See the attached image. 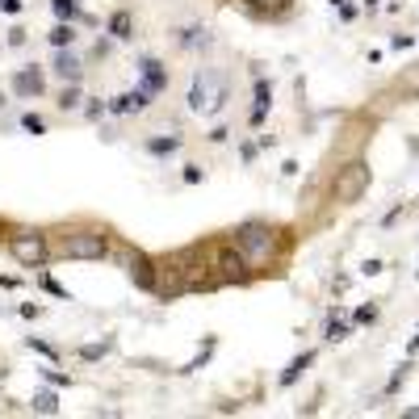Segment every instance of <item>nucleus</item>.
<instances>
[{
    "instance_id": "f257e3e1",
    "label": "nucleus",
    "mask_w": 419,
    "mask_h": 419,
    "mask_svg": "<svg viewBox=\"0 0 419 419\" xmlns=\"http://www.w3.org/2000/svg\"><path fill=\"white\" fill-rule=\"evenodd\" d=\"M235 248L248 260H269L277 252V231L269 222H243V227H235Z\"/></svg>"
},
{
    "instance_id": "f03ea898",
    "label": "nucleus",
    "mask_w": 419,
    "mask_h": 419,
    "mask_svg": "<svg viewBox=\"0 0 419 419\" xmlns=\"http://www.w3.org/2000/svg\"><path fill=\"white\" fill-rule=\"evenodd\" d=\"M59 252H63L67 260H101V256L109 252V239H105L101 231H71Z\"/></svg>"
},
{
    "instance_id": "7ed1b4c3",
    "label": "nucleus",
    "mask_w": 419,
    "mask_h": 419,
    "mask_svg": "<svg viewBox=\"0 0 419 419\" xmlns=\"http://www.w3.org/2000/svg\"><path fill=\"white\" fill-rule=\"evenodd\" d=\"M189 105H193L197 113L218 109V105H222V80H218L214 71H197V76H193V88H189Z\"/></svg>"
},
{
    "instance_id": "20e7f679",
    "label": "nucleus",
    "mask_w": 419,
    "mask_h": 419,
    "mask_svg": "<svg viewBox=\"0 0 419 419\" xmlns=\"http://www.w3.org/2000/svg\"><path fill=\"white\" fill-rule=\"evenodd\" d=\"M365 189H369V164H348L336 176V197L340 201H361Z\"/></svg>"
},
{
    "instance_id": "39448f33",
    "label": "nucleus",
    "mask_w": 419,
    "mask_h": 419,
    "mask_svg": "<svg viewBox=\"0 0 419 419\" xmlns=\"http://www.w3.org/2000/svg\"><path fill=\"white\" fill-rule=\"evenodd\" d=\"M8 252L21 260V264H29V269H38L42 260H46V239L42 235H34V231H25V235H13V243H8Z\"/></svg>"
},
{
    "instance_id": "423d86ee",
    "label": "nucleus",
    "mask_w": 419,
    "mask_h": 419,
    "mask_svg": "<svg viewBox=\"0 0 419 419\" xmlns=\"http://www.w3.org/2000/svg\"><path fill=\"white\" fill-rule=\"evenodd\" d=\"M42 88H46V76H42V67H34V63L13 76V92H17V97H42Z\"/></svg>"
},
{
    "instance_id": "0eeeda50",
    "label": "nucleus",
    "mask_w": 419,
    "mask_h": 419,
    "mask_svg": "<svg viewBox=\"0 0 419 419\" xmlns=\"http://www.w3.org/2000/svg\"><path fill=\"white\" fill-rule=\"evenodd\" d=\"M218 269H222L227 281H243V277H248V256H243L239 248H227V252L218 256Z\"/></svg>"
},
{
    "instance_id": "6e6552de",
    "label": "nucleus",
    "mask_w": 419,
    "mask_h": 419,
    "mask_svg": "<svg viewBox=\"0 0 419 419\" xmlns=\"http://www.w3.org/2000/svg\"><path fill=\"white\" fill-rule=\"evenodd\" d=\"M151 97H155V92H147V88H134V92H126V97L109 101V113H134V109H147V105H151Z\"/></svg>"
},
{
    "instance_id": "1a4fd4ad",
    "label": "nucleus",
    "mask_w": 419,
    "mask_h": 419,
    "mask_svg": "<svg viewBox=\"0 0 419 419\" xmlns=\"http://www.w3.org/2000/svg\"><path fill=\"white\" fill-rule=\"evenodd\" d=\"M139 71H143V88H147V92H159V88H164V63H159V59H143Z\"/></svg>"
},
{
    "instance_id": "9d476101",
    "label": "nucleus",
    "mask_w": 419,
    "mask_h": 419,
    "mask_svg": "<svg viewBox=\"0 0 419 419\" xmlns=\"http://www.w3.org/2000/svg\"><path fill=\"white\" fill-rule=\"evenodd\" d=\"M311 361H315V353H298V357L290 361V369H285V374L277 378V386H281V390H285V386H294V382H298V378H302V374L311 369Z\"/></svg>"
},
{
    "instance_id": "9b49d317",
    "label": "nucleus",
    "mask_w": 419,
    "mask_h": 419,
    "mask_svg": "<svg viewBox=\"0 0 419 419\" xmlns=\"http://www.w3.org/2000/svg\"><path fill=\"white\" fill-rule=\"evenodd\" d=\"M269 109H273V84H269V80H256V109H252V122L260 126Z\"/></svg>"
},
{
    "instance_id": "f8f14e48",
    "label": "nucleus",
    "mask_w": 419,
    "mask_h": 419,
    "mask_svg": "<svg viewBox=\"0 0 419 419\" xmlns=\"http://www.w3.org/2000/svg\"><path fill=\"white\" fill-rule=\"evenodd\" d=\"M55 71H59L63 80H80V55L59 50V55H55Z\"/></svg>"
},
{
    "instance_id": "ddd939ff",
    "label": "nucleus",
    "mask_w": 419,
    "mask_h": 419,
    "mask_svg": "<svg viewBox=\"0 0 419 419\" xmlns=\"http://www.w3.org/2000/svg\"><path fill=\"white\" fill-rule=\"evenodd\" d=\"M210 42V34L201 29V25H189V29H180V38H176V46H185V50H193V46H206Z\"/></svg>"
},
{
    "instance_id": "4468645a",
    "label": "nucleus",
    "mask_w": 419,
    "mask_h": 419,
    "mask_svg": "<svg viewBox=\"0 0 419 419\" xmlns=\"http://www.w3.org/2000/svg\"><path fill=\"white\" fill-rule=\"evenodd\" d=\"M134 285H143V290H155V264L143 256V260H134Z\"/></svg>"
},
{
    "instance_id": "2eb2a0df",
    "label": "nucleus",
    "mask_w": 419,
    "mask_h": 419,
    "mask_svg": "<svg viewBox=\"0 0 419 419\" xmlns=\"http://www.w3.org/2000/svg\"><path fill=\"white\" fill-rule=\"evenodd\" d=\"M130 29H134V21H130V13H126V8L109 17V34H113V38H130Z\"/></svg>"
},
{
    "instance_id": "dca6fc26",
    "label": "nucleus",
    "mask_w": 419,
    "mask_h": 419,
    "mask_svg": "<svg viewBox=\"0 0 419 419\" xmlns=\"http://www.w3.org/2000/svg\"><path fill=\"white\" fill-rule=\"evenodd\" d=\"M176 147H180V134H164V139H151V143H147L151 155H168V151H176Z\"/></svg>"
},
{
    "instance_id": "f3484780",
    "label": "nucleus",
    "mask_w": 419,
    "mask_h": 419,
    "mask_svg": "<svg viewBox=\"0 0 419 419\" xmlns=\"http://www.w3.org/2000/svg\"><path fill=\"white\" fill-rule=\"evenodd\" d=\"M34 411H38V416H55V411H59V399H55L50 390H38V395H34Z\"/></svg>"
},
{
    "instance_id": "a211bd4d",
    "label": "nucleus",
    "mask_w": 419,
    "mask_h": 419,
    "mask_svg": "<svg viewBox=\"0 0 419 419\" xmlns=\"http://www.w3.org/2000/svg\"><path fill=\"white\" fill-rule=\"evenodd\" d=\"M71 38H76V29H71V25H67V21H59V25H55V29H50V42H55V46H59V50H67V46H71Z\"/></svg>"
},
{
    "instance_id": "6ab92c4d",
    "label": "nucleus",
    "mask_w": 419,
    "mask_h": 419,
    "mask_svg": "<svg viewBox=\"0 0 419 419\" xmlns=\"http://www.w3.org/2000/svg\"><path fill=\"white\" fill-rule=\"evenodd\" d=\"M348 336H353V327H348V323H340V319L332 315V323H327V340H332V344H340V340H348Z\"/></svg>"
},
{
    "instance_id": "aec40b11",
    "label": "nucleus",
    "mask_w": 419,
    "mask_h": 419,
    "mask_svg": "<svg viewBox=\"0 0 419 419\" xmlns=\"http://www.w3.org/2000/svg\"><path fill=\"white\" fill-rule=\"evenodd\" d=\"M50 8H55V17H59V21H71V17L80 13V8H76V0H50Z\"/></svg>"
},
{
    "instance_id": "412c9836",
    "label": "nucleus",
    "mask_w": 419,
    "mask_h": 419,
    "mask_svg": "<svg viewBox=\"0 0 419 419\" xmlns=\"http://www.w3.org/2000/svg\"><path fill=\"white\" fill-rule=\"evenodd\" d=\"M109 348H113V340H101V344H88V348H80V357H84V361H97V357H105Z\"/></svg>"
},
{
    "instance_id": "4be33fe9",
    "label": "nucleus",
    "mask_w": 419,
    "mask_h": 419,
    "mask_svg": "<svg viewBox=\"0 0 419 419\" xmlns=\"http://www.w3.org/2000/svg\"><path fill=\"white\" fill-rule=\"evenodd\" d=\"M21 126H25L29 134H46V122H42L38 113H25V118H21Z\"/></svg>"
},
{
    "instance_id": "5701e85b",
    "label": "nucleus",
    "mask_w": 419,
    "mask_h": 419,
    "mask_svg": "<svg viewBox=\"0 0 419 419\" xmlns=\"http://www.w3.org/2000/svg\"><path fill=\"white\" fill-rule=\"evenodd\" d=\"M80 101H84V97H80V88H67V92H63V101H59V105H63V109H76V105H80Z\"/></svg>"
},
{
    "instance_id": "b1692460",
    "label": "nucleus",
    "mask_w": 419,
    "mask_h": 419,
    "mask_svg": "<svg viewBox=\"0 0 419 419\" xmlns=\"http://www.w3.org/2000/svg\"><path fill=\"white\" fill-rule=\"evenodd\" d=\"M25 344H29V348H34V353H42V357H50V361H55V348H50V344H42V340H38V336H29V340H25Z\"/></svg>"
},
{
    "instance_id": "393cba45",
    "label": "nucleus",
    "mask_w": 419,
    "mask_h": 419,
    "mask_svg": "<svg viewBox=\"0 0 419 419\" xmlns=\"http://www.w3.org/2000/svg\"><path fill=\"white\" fill-rule=\"evenodd\" d=\"M42 290H50V294H55V298H67V290H63V285H59V281H55V277H42Z\"/></svg>"
},
{
    "instance_id": "a878e982",
    "label": "nucleus",
    "mask_w": 419,
    "mask_h": 419,
    "mask_svg": "<svg viewBox=\"0 0 419 419\" xmlns=\"http://www.w3.org/2000/svg\"><path fill=\"white\" fill-rule=\"evenodd\" d=\"M374 319H378V306H361L357 311V323H374Z\"/></svg>"
},
{
    "instance_id": "bb28decb",
    "label": "nucleus",
    "mask_w": 419,
    "mask_h": 419,
    "mask_svg": "<svg viewBox=\"0 0 419 419\" xmlns=\"http://www.w3.org/2000/svg\"><path fill=\"white\" fill-rule=\"evenodd\" d=\"M185 180H189V185H197V180H201V168H197V164H189V168H185Z\"/></svg>"
},
{
    "instance_id": "cd10ccee",
    "label": "nucleus",
    "mask_w": 419,
    "mask_h": 419,
    "mask_svg": "<svg viewBox=\"0 0 419 419\" xmlns=\"http://www.w3.org/2000/svg\"><path fill=\"white\" fill-rule=\"evenodd\" d=\"M382 273V260H365V277H378Z\"/></svg>"
},
{
    "instance_id": "c85d7f7f",
    "label": "nucleus",
    "mask_w": 419,
    "mask_h": 419,
    "mask_svg": "<svg viewBox=\"0 0 419 419\" xmlns=\"http://www.w3.org/2000/svg\"><path fill=\"white\" fill-rule=\"evenodd\" d=\"M252 4H260V8H273V4H281V0H252Z\"/></svg>"
},
{
    "instance_id": "c756f323",
    "label": "nucleus",
    "mask_w": 419,
    "mask_h": 419,
    "mask_svg": "<svg viewBox=\"0 0 419 419\" xmlns=\"http://www.w3.org/2000/svg\"><path fill=\"white\" fill-rule=\"evenodd\" d=\"M403 416H407V419H419V407H407V411H403Z\"/></svg>"
},
{
    "instance_id": "7c9ffc66",
    "label": "nucleus",
    "mask_w": 419,
    "mask_h": 419,
    "mask_svg": "<svg viewBox=\"0 0 419 419\" xmlns=\"http://www.w3.org/2000/svg\"><path fill=\"white\" fill-rule=\"evenodd\" d=\"M407 353H419V336L411 340V344H407Z\"/></svg>"
},
{
    "instance_id": "2f4dec72",
    "label": "nucleus",
    "mask_w": 419,
    "mask_h": 419,
    "mask_svg": "<svg viewBox=\"0 0 419 419\" xmlns=\"http://www.w3.org/2000/svg\"><path fill=\"white\" fill-rule=\"evenodd\" d=\"M0 105H4V97H0Z\"/></svg>"
}]
</instances>
